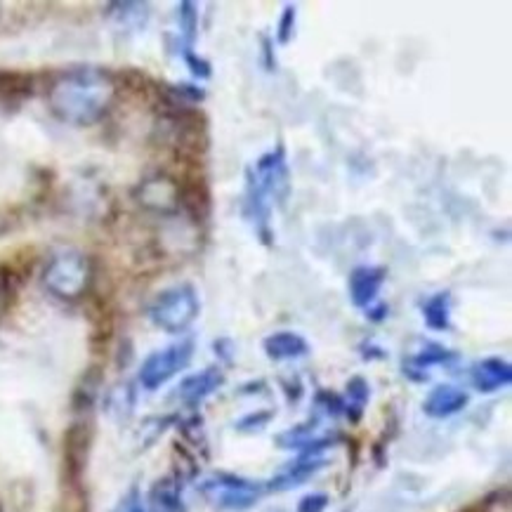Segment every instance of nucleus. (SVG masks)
Instances as JSON below:
<instances>
[{"mask_svg": "<svg viewBox=\"0 0 512 512\" xmlns=\"http://www.w3.org/2000/svg\"><path fill=\"white\" fill-rule=\"evenodd\" d=\"M5 232V220H3V215H0V234Z\"/></svg>", "mask_w": 512, "mask_h": 512, "instance_id": "obj_25", "label": "nucleus"}, {"mask_svg": "<svg viewBox=\"0 0 512 512\" xmlns=\"http://www.w3.org/2000/svg\"><path fill=\"white\" fill-rule=\"evenodd\" d=\"M458 357L454 352L444 350L442 345H425L423 350L411 354L409 359L404 361V373L413 380H428V371L430 366H446L454 364Z\"/></svg>", "mask_w": 512, "mask_h": 512, "instance_id": "obj_13", "label": "nucleus"}, {"mask_svg": "<svg viewBox=\"0 0 512 512\" xmlns=\"http://www.w3.org/2000/svg\"><path fill=\"white\" fill-rule=\"evenodd\" d=\"M185 62H187V67L192 69V74L196 78H208L210 76V64L206 62V59H201L199 55H196L194 50H185Z\"/></svg>", "mask_w": 512, "mask_h": 512, "instance_id": "obj_22", "label": "nucleus"}, {"mask_svg": "<svg viewBox=\"0 0 512 512\" xmlns=\"http://www.w3.org/2000/svg\"><path fill=\"white\" fill-rule=\"evenodd\" d=\"M201 300L192 284H177L161 291L149 305V319L166 333H182L199 319Z\"/></svg>", "mask_w": 512, "mask_h": 512, "instance_id": "obj_4", "label": "nucleus"}, {"mask_svg": "<svg viewBox=\"0 0 512 512\" xmlns=\"http://www.w3.org/2000/svg\"><path fill=\"white\" fill-rule=\"evenodd\" d=\"M149 510L152 512H182V491L173 477L161 479L154 484L149 496Z\"/></svg>", "mask_w": 512, "mask_h": 512, "instance_id": "obj_15", "label": "nucleus"}, {"mask_svg": "<svg viewBox=\"0 0 512 512\" xmlns=\"http://www.w3.org/2000/svg\"><path fill=\"white\" fill-rule=\"evenodd\" d=\"M319 451L321 449L307 451L305 456H300L298 461L288 465L286 470H281L279 475L274 477L272 482H269V489H272V491H286V489L300 487L305 479H310L314 472H319L321 468H324V458H319Z\"/></svg>", "mask_w": 512, "mask_h": 512, "instance_id": "obj_9", "label": "nucleus"}, {"mask_svg": "<svg viewBox=\"0 0 512 512\" xmlns=\"http://www.w3.org/2000/svg\"><path fill=\"white\" fill-rule=\"evenodd\" d=\"M510 380L512 369L508 361L503 359H484L472 369V385H475L479 392H484V395L501 390V387H508Z\"/></svg>", "mask_w": 512, "mask_h": 512, "instance_id": "obj_10", "label": "nucleus"}, {"mask_svg": "<svg viewBox=\"0 0 512 512\" xmlns=\"http://www.w3.org/2000/svg\"><path fill=\"white\" fill-rule=\"evenodd\" d=\"M177 22H180L182 38H185V50H192L196 31H199V12H196V5L189 3V0L177 5Z\"/></svg>", "mask_w": 512, "mask_h": 512, "instance_id": "obj_18", "label": "nucleus"}, {"mask_svg": "<svg viewBox=\"0 0 512 512\" xmlns=\"http://www.w3.org/2000/svg\"><path fill=\"white\" fill-rule=\"evenodd\" d=\"M137 196H140L142 206L154 213H175L180 208V185H175L170 177H152V180L142 182Z\"/></svg>", "mask_w": 512, "mask_h": 512, "instance_id": "obj_7", "label": "nucleus"}, {"mask_svg": "<svg viewBox=\"0 0 512 512\" xmlns=\"http://www.w3.org/2000/svg\"><path fill=\"white\" fill-rule=\"evenodd\" d=\"M111 10H118V12H114V17L118 19V22L140 24L149 17V12H147L149 8L144 3H116V5H111Z\"/></svg>", "mask_w": 512, "mask_h": 512, "instance_id": "obj_19", "label": "nucleus"}, {"mask_svg": "<svg viewBox=\"0 0 512 512\" xmlns=\"http://www.w3.org/2000/svg\"><path fill=\"white\" fill-rule=\"evenodd\" d=\"M328 505V496L324 494H310L305 496L298 505V512H324Z\"/></svg>", "mask_w": 512, "mask_h": 512, "instance_id": "obj_23", "label": "nucleus"}, {"mask_svg": "<svg viewBox=\"0 0 512 512\" xmlns=\"http://www.w3.org/2000/svg\"><path fill=\"white\" fill-rule=\"evenodd\" d=\"M201 494L208 503L222 510H248L260 501L262 487L234 475H213L201 484Z\"/></svg>", "mask_w": 512, "mask_h": 512, "instance_id": "obj_5", "label": "nucleus"}, {"mask_svg": "<svg viewBox=\"0 0 512 512\" xmlns=\"http://www.w3.org/2000/svg\"><path fill=\"white\" fill-rule=\"evenodd\" d=\"M369 402V385H366L364 378H352L347 383V402L343 409L352 420H359L361 413H364V406Z\"/></svg>", "mask_w": 512, "mask_h": 512, "instance_id": "obj_17", "label": "nucleus"}, {"mask_svg": "<svg viewBox=\"0 0 512 512\" xmlns=\"http://www.w3.org/2000/svg\"><path fill=\"white\" fill-rule=\"evenodd\" d=\"M262 347H265L267 357L274 359V361L300 359V357H305L307 352H310V345H307V340L300 336V333H293V331L272 333V336L265 338Z\"/></svg>", "mask_w": 512, "mask_h": 512, "instance_id": "obj_14", "label": "nucleus"}, {"mask_svg": "<svg viewBox=\"0 0 512 512\" xmlns=\"http://www.w3.org/2000/svg\"><path fill=\"white\" fill-rule=\"evenodd\" d=\"M385 284V269L383 267H369V265H361L357 269H352L350 274V300L354 307H369L376 305L380 288Z\"/></svg>", "mask_w": 512, "mask_h": 512, "instance_id": "obj_8", "label": "nucleus"}, {"mask_svg": "<svg viewBox=\"0 0 512 512\" xmlns=\"http://www.w3.org/2000/svg\"><path fill=\"white\" fill-rule=\"evenodd\" d=\"M114 76L102 69H71L50 83V111L69 126H93L116 102Z\"/></svg>", "mask_w": 512, "mask_h": 512, "instance_id": "obj_1", "label": "nucleus"}, {"mask_svg": "<svg viewBox=\"0 0 512 512\" xmlns=\"http://www.w3.org/2000/svg\"><path fill=\"white\" fill-rule=\"evenodd\" d=\"M465 406H468V395L463 390H458L454 385H439L425 399L423 411L430 418H449L454 413L463 411Z\"/></svg>", "mask_w": 512, "mask_h": 512, "instance_id": "obj_12", "label": "nucleus"}, {"mask_svg": "<svg viewBox=\"0 0 512 512\" xmlns=\"http://www.w3.org/2000/svg\"><path fill=\"white\" fill-rule=\"evenodd\" d=\"M423 319L432 331H449L451 326V295L435 293L423 303Z\"/></svg>", "mask_w": 512, "mask_h": 512, "instance_id": "obj_16", "label": "nucleus"}, {"mask_svg": "<svg viewBox=\"0 0 512 512\" xmlns=\"http://www.w3.org/2000/svg\"><path fill=\"white\" fill-rule=\"evenodd\" d=\"M291 192V173L284 147L262 154L251 168L246 170V194H244V218L255 227L262 241H269V222L272 210L286 201Z\"/></svg>", "mask_w": 512, "mask_h": 512, "instance_id": "obj_2", "label": "nucleus"}, {"mask_svg": "<svg viewBox=\"0 0 512 512\" xmlns=\"http://www.w3.org/2000/svg\"><path fill=\"white\" fill-rule=\"evenodd\" d=\"M222 383H225V376H222L220 369H206L182 380L177 392H180V399L187 406H199L203 399H208L218 387H222Z\"/></svg>", "mask_w": 512, "mask_h": 512, "instance_id": "obj_11", "label": "nucleus"}, {"mask_svg": "<svg viewBox=\"0 0 512 512\" xmlns=\"http://www.w3.org/2000/svg\"><path fill=\"white\" fill-rule=\"evenodd\" d=\"M295 19H298V8H295V5H286L284 12H281V22H279V43L281 45L293 41Z\"/></svg>", "mask_w": 512, "mask_h": 512, "instance_id": "obj_20", "label": "nucleus"}, {"mask_svg": "<svg viewBox=\"0 0 512 512\" xmlns=\"http://www.w3.org/2000/svg\"><path fill=\"white\" fill-rule=\"evenodd\" d=\"M111 512H152V510H149L147 505H144L140 491L133 489V491H130V494H126V496L121 498V501L116 503V508L111 510Z\"/></svg>", "mask_w": 512, "mask_h": 512, "instance_id": "obj_21", "label": "nucleus"}, {"mask_svg": "<svg viewBox=\"0 0 512 512\" xmlns=\"http://www.w3.org/2000/svg\"><path fill=\"white\" fill-rule=\"evenodd\" d=\"M45 291L59 300H78L93 281V265L88 255L78 251H62L52 255L43 269Z\"/></svg>", "mask_w": 512, "mask_h": 512, "instance_id": "obj_3", "label": "nucleus"}, {"mask_svg": "<svg viewBox=\"0 0 512 512\" xmlns=\"http://www.w3.org/2000/svg\"><path fill=\"white\" fill-rule=\"evenodd\" d=\"M192 357V340H180V343L163 347V350L149 354V357L144 359L140 369V383L147 387V390H159V387L166 385L170 378H175L177 373L185 371Z\"/></svg>", "mask_w": 512, "mask_h": 512, "instance_id": "obj_6", "label": "nucleus"}, {"mask_svg": "<svg viewBox=\"0 0 512 512\" xmlns=\"http://www.w3.org/2000/svg\"><path fill=\"white\" fill-rule=\"evenodd\" d=\"M385 314H387V305H376V307H369V310H366V317L373 321L385 319Z\"/></svg>", "mask_w": 512, "mask_h": 512, "instance_id": "obj_24", "label": "nucleus"}]
</instances>
